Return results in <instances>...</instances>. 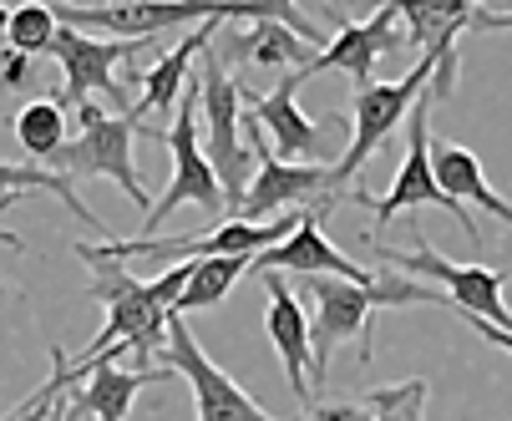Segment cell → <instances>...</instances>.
Here are the masks:
<instances>
[{
  "label": "cell",
  "mask_w": 512,
  "mask_h": 421,
  "mask_svg": "<svg viewBox=\"0 0 512 421\" xmlns=\"http://www.w3.org/2000/svg\"><path fill=\"white\" fill-rule=\"evenodd\" d=\"M11 203H16V198H0V214H6ZM0 244H6V249H26V239H21V234H11V229H0ZM0 295H6V279H0Z\"/></svg>",
  "instance_id": "cell-29"
},
{
  "label": "cell",
  "mask_w": 512,
  "mask_h": 421,
  "mask_svg": "<svg viewBox=\"0 0 512 421\" xmlns=\"http://www.w3.org/2000/svg\"><path fill=\"white\" fill-rule=\"evenodd\" d=\"M56 11L46 6V0H26L21 11H11V26H6V41L11 51L21 56H51V41H56Z\"/></svg>",
  "instance_id": "cell-23"
},
{
  "label": "cell",
  "mask_w": 512,
  "mask_h": 421,
  "mask_svg": "<svg viewBox=\"0 0 512 421\" xmlns=\"http://www.w3.org/2000/svg\"><path fill=\"white\" fill-rule=\"evenodd\" d=\"M330 203H335V198H320L315 208H300V224L289 229L279 244L259 249V254L249 259V269H259V274H335V279H355V285H371L376 269L350 264V259L320 234V224H325V214H330Z\"/></svg>",
  "instance_id": "cell-11"
},
{
  "label": "cell",
  "mask_w": 512,
  "mask_h": 421,
  "mask_svg": "<svg viewBox=\"0 0 512 421\" xmlns=\"http://www.w3.org/2000/svg\"><path fill=\"white\" fill-rule=\"evenodd\" d=\"M77 6H92V11H102V6H137V0H77Z\"/></svg>",
  "instance_id": "cell-31"
},
{
  "label": "cell",
  "mask_w": 512,
  "mask_h": 421,
  "mask_svg": "<svg viewBox=\"0 0 512 421\" xmlns=\"http://www.w3.org/2000/svg\"><path fill=\"white\" fill-rule=\"evenodd\" d=\"M51 6H77V0H51Z\"/></svg>",
  "instance_id": "cell-34"
},
{
  "label": "cell",
  "mask_w": 512,
  "mask_h": 421,
  "mask_svg": "<svg viewBox=\"0 0 512 421\" xmlns=\"http://www.w3.org/2000/svg\"><path fill=\"white\" fill-rule=\"evenodd\" d=\"M46 421H66V411H61V396L51 401V411H46Z\"/></svg>",
  "instance_id": "cell-32"
},
{
  "label": "cell",
  "mask_w": 512,
  "mask_h": 421,
  "mask_svg": "<svg viewBox=\"0 0 512 421\" xmlns=\"http://www.w3.org/2000/svg\"><path fill=\"white\" fill-rule=\"evenodd\" d=\"M452 82H457V46H431V51H421V56L411 61L406 77L360 87V92L350 97V148H345V158L330 168V188L340 193L365 163L376 158V148L411 117V107L421 102V92H426V102H442V97L452 92Z\"/></svg>",
  "instance_id": "cell-2"
},
{
  "label": "cell",
  "mask_w": 512,
  "mask_h": 421,
  "mask_svg": "<svg viewBox=\"0 0 512 421\" xmlns=\"http://www.w3.org/2000/svg\"><path fill=\"white\" fill-rule=\"evenodd\" d=\"M431 173H436V183H442L447 198H457L462 208L477 203L482 214H492V219H502V224L512 229V203L487 183L477 153H467V148H457V143H442V137H431Z\"/></svg>",
  "instance_id": "cell-18"
},
{
  "label": "cell",
  "mask_w": 512,
  "mask_h": 421,
  "mask_svg": "<svg viewBox=\"0 0 512 421\" xmlns=\"http://www.w3.org/2000/svg\"><path fill=\"white\" fill-rule=\"evenodd\" d=\"M310 198H340L330 188V168L259 158V168H254V178H249V188H244V198L234 208V219L259 224V219H274V214H284V208H300Z\"/></svg>",
  "instance_id": "cell-13"
},
{
  "label": "cell",
  "mask_w": 512,
  "mask_h": 421,
  "mask_svg": "<svg viewBox=\"0 0 512 421\" xmlns=\"http://www.w3.org/2000/svg\"><path fill=\"white\" fill-rule=\"evenodd\" d=\"M249 274V254H229V259H198L188 285L178 295V315H198V310H213L218 300H229V290Z\"/></svg>",
  "instance_id": "cell-20"
},
{
  "label": "cell",
  "mask_w": 512,
  "mask_h": 421,
  "mask_svg": "<svg viewBox=\"0 0 512 421\" xmlns=\"http://www.w3.org/2000/svg\"><path fill=\"white\" fill-rule=\"evenodd\" d=\"M163 366L173 371V376H183L188 386H193V401H198V416L193 421H274L224 366H213L208 356H203V345H198V335L188 330V315H168V340H163Z\"/></svg>",
  "instance_id": "cell-8"
},
{
  "label": "cell",
  "mask_w": 512,
  "mask_h": 421,
  "mask_svg": "<svg viewBox=\"0 0 512 421\" xmlns=\"http://www.w3.org/2000/svg\"><path fill=\"white\" fill-rule=\"evenodd\" d=\"M300 224V208L269 224H249V219H229L213 224L208 234H183V239H102V244H77V259H229V254H259L269 244H279L289 229Z\"/></svg>",
  "instance_id": "cell-5"
},
{
  "label": "cell",
  "mask_w": 512,
  "mask_h": 421,
  "mask_svg": "<svg viewBox=\"0 0 512 421\" xmlns=\"http://www.w3.org/2000/svg\"><path fill=\"white\" fill-rule=\"evenodd\" d=\"M396 41H401V16H396V6L386 0L376 16L345 21V26L335 31V41H330L325 51H315V61L305 66L300 82H310V77H320V72H350L360 87H371V66H376L381 51H391Z\"/></svg>",
  "instance_id": "cell-16"
},
{
  "label": "cell",
  "mask_w": 512,
  "mask_h": 421,
  "mask_svg": "<svg viewBox=\"0 0 512 421\" xmlns=\"http://www.w3.org/2000/svg\"><path fill=\"white\" fill-rule=\"evenodd\" d=\"M218 61H244V66H259V72H284V77H305V66L315 61V46L305 36H295L279 21H254L249 31H234L224 46L213 51Z\"/></svg>",
  "instance_id": "cell-17"
},
{
  "label": "cell",
  "mask_w": 512,
  "mask_h": 421,
  "mask_svg": "<svg viewBox=\"0 0 512 421\" xmlns=\"http://www.w3.org/2000/svg\"><path fill=\"white\" fill-rule=\"evenodd\" d=\"M163 148L173 153V183L158 203H148V214H142V224H148V239L168 224L173 208L183 203H198L203 214H224V188H218L208 158H203V143H198V97H178L173 107V122L163 132Z\"/></svg>",
  "instance_id": "cell-9"
},
{
  "label": "cell",
  "mask_w": 512,
  "mask_h": 421,
  "mask_svg": "<svg viewBox=\"0 0 512 421\" xmlns=\"http://www.w3.org/2000/svg\"><path fill=\"white\" fill-rule=\"evenodd\" d=\"M198 112H203V158L218 178V188H224V208H229V219H234V208L259 168V153L244 143V87L229 77V66L218 61L213 51L198 56Z\"/></svg>",
  "instance_id": "cell-3"
},
{
  "label": "cell",
  "mask_w": 512,
  "mask_h": 421,
  "mask_svg": "<svg viewBox=\"0 0 512 421\" xmlns=\"http://www.w3.org/2000/svg\"><path fill=\"white\" fill-rule=\"evenodd\" d=\"M371 249H376V259H381L386 269L411 274V279H421V285L442 290V295L452 300V310H462V315H472V320H487V325H502V330L512 325V310L502 305V285H507L502 269L457 264V259H447V254H436L431 244H416L411 254L386 249V244H371Z\"/></svg>",
  "instance_id": "cell-7"
},
{
  "label": "cell",
  "mask_w": 512,
  "mask_h": 421,
  "mask_svg": "<svg viewBox=\"0 0 512 421\" xmlns=\"http://www.w3.org/2000/svg\"><path fill=\"white\" fill-rule=\"evenodd\" d=\"M6 26H11V11H6V6H0V31H6Z\"/></svg>",
  "instance_id": "cell-33"
},
{
  "label": "cell",
  "mask_w": 512,
  "mask_h": 421,
  "mask_svg": "<svg viewBox=\"0 0 512 421\" xmlns=\"http://www.w3.org/2000/svg\"><path fill=\"white\" fill-rule=\"evenodd\" d=\"M87 264L97 269L92 300H102L107 320H102V330L87 340L82 356L66 361V376L77 381L87 366L117 361L122 350H132V356H137L132 371H148V356H158L163 340H168V315H173V305H178V295H183V285H188L193 264H173V269H163L158 279L127 274L122 259H87Z\"/></svg>",
  "instance_id": "cell-1"
},
{
  "label": "cell",
  "mask_w": 512,
  "mask_h": 421,
  "mask_svg": "<svg viewBox=\"0 0 512 421\" xmlns=\"http://www.w3.org/2000/svg\"><path fill=\"white\" fill-rule=\"evenodd\" d=\"M305 421H376L365 401H310Z\"/></svg>",
  "instance_id": "cell-26"
},
{
  "label": "cell",
  "mask_w": 512,
  "mask_h": 421,
  "mask_svg": "<svg viewBox=\"0 0 512 421\" xmlns=\"http://www.w3.org/2000/svg\"><path fill=\"white\" fill-rule=\"evenodd\" d=\"M0 61H6V66H0V82H6V87H26V82H31V56L6 51Z\"/></svg>",
  "instance_id": "cell-27"
},
{
  "label": "cell",
  "mask_w": 512,
  "mask_h": 421,
  "mask_svg": "<svg viewBox=\"0 0 512 421\" xmlns=\"http://www.w3.org/2000/svg\"><path fill=\"white\" fill-rule=\"evenodd\" d=\"M482 11H492V16H507V21H512V0H482Z\"/></svg>",
  "instance_id": "cell-30"
},
{
  "label": "cell",
  "mask_w": 512,
  "mask_h": 421,
  "mask_svg": "<svg viewBox=\"0 0 512 421\" xmlns=\"http://www.w3.org/2000/svg\"><path fill=\"white\" fill-rule=\"evenodd\" d=\"M16 143H21L36 163H46V158L66 143V112H61V97H36V102H26V107L16 112Z\"/></svg>",
  "instance_id": "cell-22"
},
{
  "label": "cell",
  "mask_w": 512,
  "mask_h": 421,
  "mask_svg": "<svg viewBox=\"0 0 512 421\" xmlns=\"http://www.w3.org/2000/svg\"><path fill=\"white\" fill-rule=\"evenodd\" d=\"M264 300H269L264 305V335L279 350L295 401L310 406V315H305V300L295 295V285H289L284 274H264Z\"/></svg>",
  "instance_id": "cell-14"
},
{
  "label": "cell",
  "mask_w": 512,
  "mask_h": 421,
  "mask_svg": "<svg viewBox=\"0 0 512 421\" xmlns=\"http://www.w3.org/2000/svg\"><path fill=\"white\" fill-rule=\"evenodd\" d=\"M279 6H295V0H279Z\"/></svg>",
  "instance_id": "cell-35"
},
{
  "label": "cell",
  "mask_w": 512,
  "mask_h": 421,
  "mask_svg": "<svg viewBox=\"0 0 512 421\" xmlns=\"http://www.w3.org/2000/svg\"><path fill=\"white\" fill-rule=\"evenodd\" d=\"M153 41H97L87 31H71V26H56V41H51V56L66 77V102L82 107L92 92H107L112 107H127V92L117 87V61H132L137 51H148Z\"/></svg>",
  "instance_id": "cell-10"
},
{
  "label": "cell",
  "mask_w": 512,
  "mask_h": 421,
  "mask_svg": "<svg viewBox=\"0 0 512 421\" xmlns=\"http://www.w3.org/2000/svg\"><path fill=\"white\" fill-rule=\"evenodd\" d=\"M142 122H148V112L137 102L127 112H107L97 102H82V132L66 137V143L46 158V168L61 173V178H112L142 214H148V193H142L137 163H132V137H137Z\"/></svg>",
  "instance_id": "cell-4"
},
{
  "label": "cell",
  "mask_w": 512,
  "mask_h": 421,
  "mask_svg": "<svg viewBox=\"0 0 512 421\" xmlns=\"http://www.w3.org/2000/svg\"><path fill=\"white\" fill-rule=\"evenodd\" d=\"M462 320H467V325H472V330H477L482 340H492L497 350H507V356H512V325L502 330V325H487V320H472V315H462Z\"/></svg>",
  "instance_id": "cell-28"
},
{
  "label": "cell",
  "mask_w": 512,
  "mask_h": 421,
  "mask_svg": "<svg viewBox=\"0 0 512 421\" xmlns=\"http://www.w3.org/2000/svg\"><path fill=\"white\" fill-rule=\"evenodd\" d=\"M26 193H51V198H61L71 214H77L82 224H92V229H107V224H97V214L77 198V188H71V178H61V173H51V168H11V163H0V198H26Z\"/></svg>",
  "instance_id": "cell-21"
},
{
  "label": "cell",
  "mask_w": 512,
  "mask_h": 421,
  "mask_svg": "<svg viewBox=\"0 0 512 421\" xmlns=\"http://www.w3.org/2000/svg\"><path fill=\"white\" fill-rule=\"evenodd\" d=\"M295 92H300V72H295V77H279L274 92H244V112L259 122V132H269L264 148H269L279 163H320V153H325V143H320L325 127L300 112Z\"/></svg>",
  "instance_id": "cell-12"
},
{
  "label": "cell",
  "mask_w": 512,
  "mask_h": 421,
  "mask_svg": "<svg viewBox=\"0 0 512 421\" xmlns=\"http://www.w3.org/2000/svg\"><path fill=\"white\" fill-rule=\"evenodd\" d=\"M153 381H173V371L168 366L127 371L117 361H97V366H87L77 381L61 391V411H66V421H82V416H92V421H122L127 406L137 401V391L153 386Z\"/></svg>",
  "instance_id": "cell-15"
},
{
  "label": "cell",
  "mask_w": 512,
  "mask_h": 421,
  "mask_svg": "<svg viewBox=\"0 0 512 421\" xmlns=\"http://www.w3.org/2000/svg\"><path fill=\"white\" fill-rule=\"evenodd\" d=\"M218 26H224V21H198L193 36H183V41L153 66V72L142 77V102H137L142 112H173V107H178L183 82H188V66L208 51V41L218 36Z\"/></svg>",
  "instance_id": "cell-19"
},
{
  "label": "cell",
  "mask_w": 512,
  "mask_h": 421,
  "mask_svg": "<svg viewBox=\"0 0 512 421\" xmlns=\"http://www.w3.org/2000/svg\"><path fill=\"white\" fill-rule=\"evenodd\" d=\"M66 386H71V376H66V356H61V350H51V381H46V386H41V391H36V396H31L21 411H11L6 421H46L51 401H56Z\"/></svg>",
  "instance_id": "cell-25"
},
{
  "label": "cell",
  "mask_w": 512,
  "mask_h": 421,
  "mask_svg": "<svg viewBox=\"0 0 512 421\" xmlns=\"http://www.w3.org/2000/svg\"><path fill=\"white\" fill-rule=\"evenodd\" d=\"M426 396H431V386L421 376H411L396 386H376L365 396V406H371L376 421H426Z\"/></svg>",
  "instance_id": "cell-24"
},
{
  "label": "cell",
  "mask_w": 512,
  "mask_h": 421,
  "mask_svg": "<svg viewBox=\"0 0 512 421\" xmlns=\"http://www.w3.org/2000/svg\"><path fill=\"white\" fill-rule=\"evenodd\" d=\"M426 117H431V102H426V92H421V102H416L411 117H406V163H401L391 193L371 198V193H360V188H355L350 203H365L381 224H391L396 214H411V208H447V214L462 224V234L472 239V249H482V229H477V219L467 214L457 198H447L442 183H436V173H431V122H426Z\"/></svg>",
  "instance_id": "cell-6"
}]
</instances>
